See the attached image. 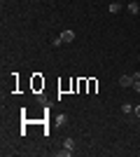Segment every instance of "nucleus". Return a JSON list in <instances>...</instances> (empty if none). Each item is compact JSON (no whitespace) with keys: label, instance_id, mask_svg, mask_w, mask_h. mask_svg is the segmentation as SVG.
Returning <instances> with one entry per match:
<instances>
[{"label":"nucleus","instance_id":"1","mask_svg":"<svg viewBox=\"0 0 140 157\" xmlns=\"http://www.w3.org/2000/svg\"><path fill=\"white\" fill-rule=\"evenodd\" d=\"M133 85V75H121L119 78V87L121 89H126V87H131Z\"/></svg>","mask_w":140,"mask_h":157},{"label":"nucleus","instance_id":"2","mask_svg":"<svg viewBox=\"0 0 140 157\" xmlns=\"http://www.w3.org/2000/svg\"><path fill=\"white\" fill-rule=\"evenodd\" d=\"M61 40L68 45V42H73V40H75V33L73 31H63V33H61Z\"/></svg>","mask_w":140,"mask_h":157},{"label":"nucleus","instance_id":"3","mask_svg":"<svg viewBox=\"0 0 140 157\" xmlns=\"http://www.w3.org/2000/svg\"><path fill=\"white\" fill-rule=\"evenodd\" d=\"M63 148H68V150H75V138H73V136H68L66 141H63Z\"/></svg>","mask_w":140,"mask_h":157},{"label":"nucleus","instance_id":"4","mask_svg":"<svg viewBox=\"0 0 140 157\" xmlns=\"http://www.w3.org/2000/svg\"><path fill=\"white\" fill-rule=\"evenodd\" d=\"M128 12H131V14H138L140 12V5L135 2V0H133V2H128Z\"/></svg>","mask_w":140,"mask_h":157},{"label":"nucleus","instance_id":"5","mask_svg":"<svg viewBox=\"0 0 140 157\" xmlns=\"http://www.w3.org/2000/svg\"><path fill=\"white\" fill-rule=\"evenodd\" d=\"M131 87H133L135 92H140V73H135V75H133V85H131Z\"/></svg>","mask_w":140,"mask_h":157},{"label":"nucleus","instance_id":"6","mask_svg":"<svg viewBox=\"0 0 140 157\" xmlns=\"http://www.w3.org/2000/svg\"><path fill=\"white\" fill-rule=\"evenodd\" d=\"M54 122H56L59 127H63V124L68 122V117H66V115H56V117H54Z\"/></svg>","mask_w":140,"mask_h":157},{"label":"nucleus","instance_id":"7","mask_svg":"<svg viewBox=\"0 0 140 157\" xmlns=\"http://www.w3.org/2000/svg\"><path fill=\"white\" fill-rule=\"evenodd\" d=\"M73 155V150H68V148H63V150H56V157H70Z\"/></svg>","mask_w":140,"mask_h":157},{"label":"nucleus","instance_id":"8","mask_svg":"<svg viewBox=\"0 0 140 157\" xmlns=\"http://www.w3.org/2000/svg\"><path fill=\"white\" fill-rule=\"evenodd\" d=\"M121 113H124V115H131V113H133V105H131V103H124V105H121Z\"/></svg>","mask_w":140,"mask_h":157},{"label":"nucleus","instance_id":"9","mask_svg":"<svg viewBox=\"0 0 140 157\" xmlns=\"http://www.w3.org/2000/svg\"><path fill=\"white\" fill-rule=\"evenodd\" d=\"M110 12H112V14L121 12V2H112V5H110Z\"/></svg>","mask_w":140,"mask_h":157},{"label":"nucleus","instance_id":"10","mask_svg":"<svg viewBox=\"0 0 140 157\" xmlns=\"http://www.w3.org/2000/svg\"><path fill=\"white\" fill-rule=\"evenodd\" d=\"M135 117H140V105H135Z\"/></svg>","mask_w":140,"mask_h":157}]
</instances>
